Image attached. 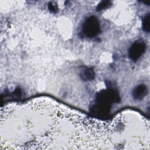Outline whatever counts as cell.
I'll use <instances>...</instances> for the list:
<instances>
[{"instance_id": "obj_7", "label": "cell", "mask_w": 150, "mask_h": 150, "mask_svg": "<svg viewBox=\"0 0 150 150\" xmlns=\"http://www.w3.org/2000/svg\"><path fill=\"white\" fill-rule=\"evenodd\" d=\"M48 8L49 9V11L52 12L53 13H56L57 12L58 10V8L57 6V5L56 4H54L52 2H50L48 5Z\"/></svg>"}, {"instance_id": "obj_3", "label": "cell", "mask_w": 150, "mask_h": 150, "mask_svg": "<svg viewBox=\"0 0 150 150\" xmlns=\"http://www.w3.org/2000/svg\"><path fill=\"white\" fill-rule=\"evenodd\" d=\"M148 93V88L144 84H139L133 90L132 93V98L135 100H142Z\"/></svg>"}, {"instance_id": "obj_6", "label": "cell", "mask_w": 150, "mask_h": 150, "mask_svg": "<svg viewBox=\"0 0 150 150\" xmlns=\"http://www.w3.org/2000/svg\"><path fill=\"white\" fill-rule=\"evenodd\" d=\"M111 5V2L109 1H101L97 6V11H100L106 8H108Z\"/></svg>"}, {"instance_id": "obj_1", "label": "cell", "mask_w": 150, "mask_h": 150, "mask_svg": "<svg viewBox=\"0 0 150 150\" xmlns=\"http://www.w3.org/2000/svg\"><path fill=\"white\" fill-rule=\"evenodd\" d=\"M82 30L86 36L88 38H94L100 32V25L98 19L94 16L88 17L84 21Z\"/></svg>"}, {"instance_id": "obj_5", "label": "cell", "mask_w": 150, "mask_h": 150, "mask_svg": "<svg viewBox=\"0 0 150 150\" xmlns=\"http://www.w3.org/2000/svg\"><path fill=\"white\" fill-rule=\"evenodd\" d=\"M150 15L149 13H147L145 15L142 19V29L144 32L149 33L150 30Z\"/></svg>"}, {"instance_id": "obj_2", "label": "cell", "mask_w": 150, "mask_h": 150, "mask_svg": "<svg viewBox=\"0 0 150 150\" xmlns=\"http://www.w3.org/2000/svg\"><path fill=\"white\" fill-rule=\"evenodd\" d=\"M146 47V43L144 40L139 39L134 42L129 49V58L134 62L137 61L145 53Z\"/></svg>"}, {"instance_id": "obj_4", "label": "cell", "mask_w": 150, "mask_h": 150, "mask_svg": "<svg viewBox=\"0 0 150 150\" xmlns=\"http://www.w3.org/2000/svg\"><path fill=\"white\" fill-rule=\"evenodd\" d=\"M80 76L81 78L85 81H90L94 79L95 73L94 70L89 67H83L80 71Z\"/></svg>"}]
</instances>
